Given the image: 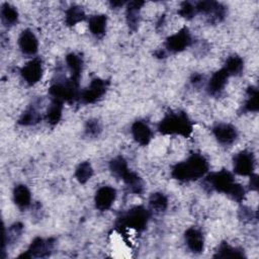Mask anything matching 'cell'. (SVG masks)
<instances>
[{
    "label": "cell",
    "mask_w": 259,
    "mask_h": 259,
    "mask_svg": "<svg viewBox=\"0 0 259 259\" xmlns=\"http://www.w3.org/2000/svg\"><path fill=\"white\" fill-rule=\"evenodd\" d=\"M207 171V160L199 154H192L185 161L177 163L172 168L171 174L179 181H193L203 177Z\"/></svg>",
    "instance_id": "1"
},
{
    "label": "cell",
    "mask_w": 259,
    "mask_h": 259,
    "mask_svg": "<svg viewBox=\"0 0 259 259\" xmlns=\"http://www.w3.org/2000/svg\"><path fill=\"white\" fill-rule=\"evenodd\" d=\"M206 182L210 188L218 192L228 194L234 200L241 202L245 196V189L242 185L235 182L231 172L223 169L221 171L209 174L206 177Z\"/></svg>",
    "instance_id": "2"
},
{
    "label": "cell",
    "mask_w": 259,
    "mask_h": 259,
    "mask_svg": "<svg viewBox=\"0 0 259 259\" xmlns=\"http://www.w3.org/2000/svg\"><path fill=\"white\" fill-rule=\"evenodd\" d=\"M192 130L191 120L182 111L167 114L158 124V131L163 135H177L187 138L191 135Z\"/></svg>",
    "instance_id": "3"
},
{
    "label": "cell",
    "mask_w": 259,
    "mask_h": 259,
    "mask_svg": "<svg viewBox=\"0 0 259 259\" xmlns=\"http://www.w3.org/2000/svg\"><path fill=\"white\" fill-rule=\"evenodd\" d=\"M150 219V212L143 206H135L121 214L118 219L119 226L135 231H143L146 229Z\"/></svg>",
    "instance_id": "4"
},
{
    "label": "cell",
    "mask_w": 259,
    "mask_h": 259,
    "mask_svg": "<svg viewBox=\"0 0 259 259\" xmlns=\"http://www.w3.org/2000/svg\"><path fill=\"white\" fill-rule=\"evenodd\" d=\"M106 89L107 82L102 79L95 78L90 82L89 86L80 93L79 97L83 103H94L105 94Z\"/></svg>",
    "instance_id": "5"
},
{
    "label": "cell",
    "mask_w": 259,
    "mask_h": 259,
    "mask_svg": "<svg viewBox=\"0 0 259 259\" xmlns=\"http://www.w3.org/2000/svg\"><path fill=\"white\" fill-rule=\"evenodd\" d=\"M54 240L53 239H42V238H35L27 251L20 255L19 257L24 258H44L48 257L54 247Z\"/></svg>",
    "instance_id": "6"
},
{
    "label": "cell",
    "mask_w": 259,
    "mask_h": 259,
    "mask_svg": "<svg viewBox=\"0 0 259 259\" xmlns=\"http://www.w3.org/2000/svg\"><path fill=\"white\" fill-rule=\"evenodd\" d=\"M191 44V35L188 28L183 27L178 32L170 35L165 42L166 49L171 53H179L188 48Z\"/></svg>",
    "instance_id": "7"
},
{
    "label": "cell",
    "mask_w": 259,
    "mask_h": 259,
    "mask_svg": "<svg viewBox=\"0 0 259 259\" xmlns=\"http://www.w3.org/2000/svg\"><path fill=\"white\" fill-rule=\"evenodd\" d=\"M255 159L249 151H241L234 157V172L241 176H250L253 174Z\"/></svg>",
    "instance_id": "8"
},
{
    "label": "cell",
    "mask_w": 259,
    "mask_h": 259,
    "mask_svg": "<svg viewBox=\"0 0 259 259\" xmlns=\"http://www.w3.org/2000/svg\"><path fill=\"white\" fill-rule=\"evenodd\" d=\"M21 77L28 85L36 84L42 77V63L38 58L26 63L20 70Z\"/></svg>",
    "instance_id": "9"
},
{
    "label": "cell",
    "mask_w": 259,
    "mask_h": 259,
    "mask_svg": "<svg viewBox=\"0 0 259 259\" xmlns=\"http://www.w3.org/2000/svg\"><path fill=\"white\" fill-rule=\"evenodd\" d=\"M116 197V191L111 186L100 187L94 197L95 205L99 210H107L111 207Z\"/></svg>",
    "instance_id": "10"
},
{
    "label": "cell",
    "mask_w": 259,
    "mask_h": 259,
    "mask_svg": "<svg viewBox=\"0 0 259 259\" xmlns=\"http://www.w3.org/2000/svg\"><path fill=\"white\" fill-rule=\"evenodd\" d=\"M212 133L220 144L231 145L233 144L237 137L238 132L236 127L230 123H219L212 128Z\"/></svg>",
    "instance_id": "11"
},
{
    "label": "cell",
    "mask_w": 259,
    "mask_h": 259,
    "mask_svg": "<svg viewBox=\"0 0 259 259\" xmlns=\"http://www.w3.org/2000/svg\"><path fill=\"white\" fill-rule=\"evenodd\" d=\"M18 45L24 55L32 56L36 54L38 49V41L34 33L30 29H24L18 38Z\"/></svg>",
    "instance_id": "12"
},
{
    "label": "cell",
    "mask_w": 259,
    "mask_h": 259,
    "mask_svg": "<svg viewBox=\"0 0 259 259\" xmlns=\"http://www.w3.org/2000/svg\"><path fill=\"white\" fill-rule=\"evenodd\" d=\"M196 12H201L212 19L220 21L225 16V8L218 2L214 1H200L195 5Z\"/></svg>",
    "instance_id": "13"
},
{
    "label": "cell",
    "mask_w": 259,
    "mask_h": 259,
    "mask_svg": "<svg viewBox=\"0 0 259 259\" xmlns=\"http://www.w3.org/2000/svg\"><path fill=\"white\" fill-rule=\"evenodd\" d=\"M184 238H185L186 245L191 252L198 254L203 251L204 239H203L202 233L199 230L195 228L187 229L185 232Z\"/></svg>",
    "instance_id": "14"
},
{
    "label": "cell",
    "mask_w": 259,
    "mask_h": 259,
    "mask_svg": "<svg viewBox=\"0 0 259 259\" xmlns=\"http://www.w3.org/2000/svg\"><path fill=\"white\" fill-rule=\"evenodd\" d=\"M229 77H230V75L224 68H222L221 70L213 73L207 83L208 93L211 95L220 94L224 90Z\"/></svg>",
    "instance_id": "15"
},
{
    "label": "cell",
    "mask_w": 259,
    "mask_h": 259,
    "mask_svg": "<svg viewBox=\"0 0 259 259\" xmlns=\"http://www.w3.org/2000/svg\"><path fill=\"white\" fill-rule=\"evenodd\" d=\"M132 135L135 141L142 146L148 145L152 139V131L150 126L142 120H137L133 123Z\"/></svg>",
    "instance_id": "16"
},
{
    "label": "cell",
    "mask_w": 259,
    "mask_h": 259,
    "mask_svg": "<svg viewBox=\"0 0 259 259\" xmlns=\"http://www.w3.org/2000/svg\"><path fill=\"white\" fill-rule=\"evenodd\" d=\"M66 62L69 67V70L71 72V81H73L75 84L79 85V80L81 77L82 69H83V61L82 58L74 53H71L67 55Z\"/></svg>",
    "instance_id": "17"
},
{
    "label": "cell",
    "mask_w": 259,
    "mask_h": 259,
    "mask_svg": "<svg viewBox=\"0 0 259 259\" xmlns=\"http://www.w3.org/2000/svg\"><path fill=\"white\" fill-rule=\"evenodd\" d=\"M13 199L15 204L20 208H26L30 205L31 194L27 186L19 184L13 190Z\"/></svg>",
    "instance_id": "18"
},
{
    "label": "cell",
    "mask_w": 259,
    "mask_h": 259,
    "mask_svg": "<svg viewBox=\"0 0 259 259\" xmlns=\"http://www.w3.org/2000/svg\"><path fill=\"white\" fill-rule=\"evenodd\" d=\"M106 23H107V17L104 14H98L93 15L89 18L88 26L91 31V33L96 37H101L104 35L106 30Z\"/></svg>",
    "instance_id": "19"
},
{
    "label": "cell",
    "mask_w": 259,
    "mask_h": 259,
    "mask_svg": "<svg viewBox=\"0 0 259 259\" xmlns=\"http://www.w3.org/2000/svg\"><path fill=\"white\" fill-rule=\"evenodd\" d=\"M143 5H144L143 1H132L128 3L127 9H126V19H127L128 26L132 29H136L139 23L140 10Z\"/></svg>",
    "instance_id": "20"
},
{
    "label": "cell",
    "mask_w": 259,
    "mask_h": 259,
    "mask_svg": "<svg viewBox=\"0 0 259 259\" xmlns=\"http://www.w3.org/2000/svg\"><path fill=\"white\" fill-rule=\"evenodd\" d=\"M109 168L111 170V172L117 176L120 179H124L128 173L131 172V170L127 167L126 161L122 158V157H116L114 159H112L109 163Z\"/></svg>",
    "instance_id": "21"
},
{
    "label": "cell",
    "mask_w": 259,
    "mask_h": 259,
    "mask_svg": "<svg viewBox=\"0 0 259 259\" xmlns=\"http://www.w3.org/2000/svg\"><path fill=\"white\" fill-rule=\"evenodd\" d=\"M215 258H242L244 252L241 249L234 248L227 243H222L214 254Z\"/></svg>",
    "instance_id": "22"
},
{
    "label": "cell",
    "mask_w": 259,
    "mask_h": 259,
    "mask_svg": "<svg viewBox=\"0 0 259 259\" xmlns=\"http://www.w3.org/2000/svg\"><path fill=\"white\" fill-rule=\"evenodd\" d=\"M1 19L5 25H14L18 20V12L10 4L4 3L1 6Z\"/></svg>",
    "instance_id": "23"
},
{
    "label": "cell",
    "mask_w": 259,
    "mask_h": 259,
    "mask_svg": "<svg viewBox=\"0 0 259 259\" xmlns=\"http://www.w3.org/2000/svg\"><path fill=\"white\" fill-rule=\"evenodd\" d=\"M62 110H63V102L53 99L47 111L46 117L48 122L51 124L58 123L62 117Z\"/></svg>",
    "instance_id": "24"
},
{
    "label": "cell",
    "mask_w": 259,
    "mask_h": 259,
    "mask_svg": "<svg viewBox=\"0 0 259 259\" xmlns=\"http://www.w3.org/2000/svg\"><path fill=\"white\" fill-rule=\"evenodd\" d=\"M247 100L244 109L249 112H257L259 109V92L256 87H249L247 90Z\"/></svg>",
    "instance_id": "25"
},
{
    "label": "cell",
    "mask_w": 259,
    "mask_h": 259,
    "mask_svg": "<svg viewBox=\"0 0 259 259\" xmlns=\"http://www.w3.org/2000/svg\"><path fill=\"white\" fill-rule=\"evenodd\" d=\"M243 67H244V62L242 58L237 55H233L227 59L224 69L228 72L230 76H232V75H239L243 71Z\"/></svg>",
    "instance_id": "26"
},
{
    "label": "cell",
    "mask_w": 259,
    "mask_h": 259,
    "mask_svg": "<svg viewBox=\"0 0 259 259\" xmlns=\"http://www.w3.org/2000/svg\"><path fill=\"white\" fill-rule=\"evenodd\" d=\"M85 19V13L79 6H71L66 11V23L69 26L75 25Z\"/></svg>",
    "instance_id": "27"
},
{
    "label": "cell",
    "mask_w": 259,
    "mask_h": 259,
    "mask_svg": "<svg viewBox=\"0 0 259 259\" xmlns=\"http://www.w3.org/2000/svg\"><path fill=\"white\" fill-rule=\"evenodd\" d=\"M92 175H93V169L89 162H82L76 168L75 177L82 184L86 183L92 177Z\"/></svg>",
    "instance_id": "28"
},
{
    "label": "cell",
    "mask_w": 259,
    "mask_h": 259,
    "mask_svg": "<svg viewBox=\"0 0 259 259\" xmlns=\"http://www.w3.org/2000/svg\"><path fill=\"white\" fill-rule=\"evenodd\" d=\"M149 204H150L151 209H153L157 212H161L167 208L168 200H167V197L163 193L156 192L151 195V197L149 199Z\"/></svg>",
    "instance_id": "29"
},
{
    "label": "cell",
    "mask_w": 259,
    "mask_h": 259,
    "mask_svg": "<svg viewBox=\"0 0 259 259\" xmlns=\"http://www.w3.org/2000/svg\"><path fill=\"white\" fill-rule=\"evenodd\" d=\"M39 120V114L34 108H29L26 110L19 118V123L22 125H30Z\"/></svg>",
    "instance_id": "30"
},
{
    "label": "cell",
    "mask_w": 259,
    "mask_h": 259,
    "mask_svg": "<svg viewBox=\"0 0 259 259\" xmlns=\"http://www.w3.org/2000/svg\"><path fill=\"white\" fill-rule=\"evenodd\" d=\"M196 13L195 5L191 4L190 2H183L180 6V9L178 10V14L185 18H191Z\"/></svg>",
    "instance_id": "31"
},
{
    "label": "cell",
    "mask_w": 259,
    "mask_h": 259,
    "mask_svg": "<svg viewBox=\"0 0 259 259\" xmlns=\"http://www.w3.org/2000/svg\"><path fill=\"white\" fill-rule=\"evenodd\" d=\"M85 131L87 135L94 137L100 133V125L96 119H90L86 123Z\"/></svg>",
    "instance_id": "32"
},
{
    "label": "cell",
    "mask_w": 259,
    "mask_h": 259,
    "mask_svg": "<svg viewBox=\"0 0 259 259\" xmlns=\"http://www.w3.org/2000/svg\"><path fill=\"white\" fill-rule=\"evenodd\" d=\"M250 188L252 190L258 189V175L257 174L250 175Z\"/></svg>",
    "instance_id": "33"
},
{
    "label": "cell",
    "mask_w": 259,
    "mask_h": 259,
    "mask_svg": "<svg viewBox=\"0 0 259 259\" xmlns=\"http://www.w3.org/2000/svg\"><path fill=\"white\" fill-rule=\"evenodd\" d=\"M200 80H201V75L196 74V75H194V76L192 77V83H194V84L199 83V82H200Z\"/></svg>",
    "instance_id": "34"
},
{
    "label": "cell",
    "mask_w": 259,
    "mask_h": 259,
    "mask_svg": "<svg viewBox=\"0 0 259 259\" xmlns=\"http://www.w3.org/2000/svg\"><path fill=\"white\" fill-rule=\"evenodd\" d=\"M123 4V2H111V5L112 6H120V5H122Z\"/></svg>",
    "instance_id": "35"
}]
</instances>
